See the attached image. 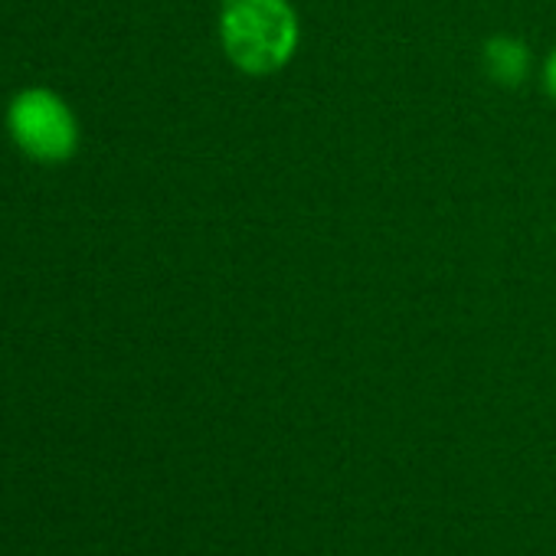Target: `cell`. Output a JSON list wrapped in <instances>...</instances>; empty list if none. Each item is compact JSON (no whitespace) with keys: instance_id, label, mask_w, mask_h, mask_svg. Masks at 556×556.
<instances>
[{"instance_id":"cell-1","label":"cell","mask_w":556,"mask_h":556,"mask_svg":"<svg viewBox=\"0 0 556 556\" xmlns=\"http://www.w3.org/2000/svg\"><path fill=\"white\" fill-rule=\"evenodd\" d=\"M219 40L232 66L249 76H268L295 56L299 17L289 0H226Z\"/></svg>"},{"instance_id":"cell-2","label":"cell","mask_w":556,"mask_h":556,"mask_svg":"<svg viewBox=\"0 0 556 556\" xmlns=\"http://www.w3.org/2000/svg\"><path fill=\"white\" fill-rule=\"evenodd\" d=\"M8 131L14 144L40 161L63 164L79 151V122L73 109L50 89H24L8 109Z\"/></svg>"},{"instance_id":"cell-3","label":"cell","mask_w":556,"mask_h":556,"mask_svg":"<svg viewBox=\"0 0 556 556\" xmlns=\"http://www.w3.org/2000/svg\"><path fill=\"white\" fill-rule=\"evenodd\" d=\"M484 70L497 86H517L527 73V50L510 37H494L484 47Z\"/></svg>"},{"instance_id":"cell-4","label":"cell","mask_w":556,"mask_h":556,"mask_svg":"<svg viewBox=\"0 0 556 556\" xmlns=\"http://www.w3.org/2000/svg\"><path fill=\"white\" fill-rule=\"evenodd\" d=\"M543 83H546V92H549V96H556V50H553V53H549V60H546Z\"/></svg>"}]
</instances>
